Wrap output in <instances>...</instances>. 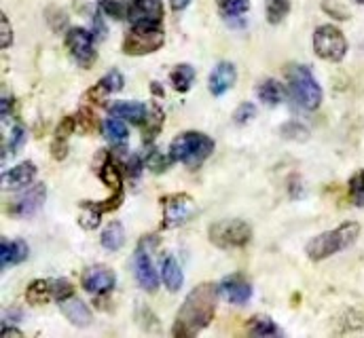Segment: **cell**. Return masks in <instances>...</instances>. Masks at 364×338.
<instances>
[{
  "label": "cell",
  "mask_w": 364,
  "mask_h": 338,
  "mask_svg": "<svg viewBox=\"0 0 364 338\" xmlns=\"http://www.w3.org/2000/svg\"><path fill=\"white\" fill-rule=\"evenodd\" d=\"M218 290L220 285L205 281V283L195 285L186 294L181 311L176 313V320H174V328H172L174 337H197L212 324L214 313H216V302H218Z\"/></svg>",
  "instance_id": "1"
},
{
  "label": "cell",
  "mask_w": 364,
  "mask_h": 338,
  "mask_svg": "<svg viewBox=\"0 0 364 338\" xmlns=\"http://www.w3.org/2000/svg\"><path fill=\"white\" fill-rule=\"evenodd\" d=\"M360 235V224L358 222H346L333 231H326L318 237H314L307 248H305V254L309 256V260L314 262H320V260H326L331 258L333 254L343 252L348 250Z\"/></svg>",
  "instance_id": "2"
},
{
  "label": "cell",
  "mask_w": 364,
  "mask_h": 338,
  "mask_svg": "<svg viewBox=\"0 0 364 338\" xmlns=\"http://www.w3.org/2000/svg\"><path fill=\"white\" fill-rule=\"evenodd\" d=\"M214 153V140L201 131H184L170 144V157L186 168H199Z\"/></svg>",
  "instance_id": "3"
},
{
  "label": "cell",
  "mask_w": 364,
  "mask_h": 338,
  "mask_svg": "<svg viewBox=\"0 0 364 338\" xmlns=\"http://www.w3.org/2000/svg\"><path fill=\"white\" fill-rule=\"evenodd\" d=\"M286 81H288L292 99L301 108L316 110L322 104V87L316 81L309 66H299V64L288 66L286 68Z\"/></svg>",
  "instance_id": "4"
},
{
  "label": "cell",
  "mask_w": 364,
  "mask_h": 338,
  "mask_svg": "<svg viewBox=\"0 0 364 338\" xmlns=\"http://www.w3.org/2000/svg\"><path fill=\"white\" fill-rule=\"evenodd\" d=\"M208 239L212 246L220 250H235V248H244L250 244L252 229L244 220H220V222L210 224Z\"/></svg>",
  "instance_id": "5"
},
{
  "label": "cell",
  "mask_w": 364,
  "mask_h": 338,
  "mask_svg": "<svg viewBox=\"0 0 364 338\" xmlns=\"http://www.w3.org/2000/svg\"><path fill=\"white\" fill-rule=\"evenodd\" d=\"M166 45V34L159 28H151V26H132V30L125 34L123 38V53L125 55H151L155 51H159Z\"/></svg>",
  "instance_id": "6"
},
{
  "label": "cell",
  "mask_w": 364,
  "mask_h": 338,
  "mask_svg": "<svg viewBox=\"0 0 364 338\" xmlns=\"http://www.w3.org/2000/svg\"><path fill=\"white\" fill-rule=\"evenodd\" d=\"M314 51L326 62H341L348 53V40L337 26L324 23L314 32Z\"/></svg>",
  "instance_id": "7"
},
{
  "label": "cell",
  "mask_w": 364,
  "mask_h": 338,
  "mask_svg": "<svg viewBox=\"0 0 364 338\" xmlns=\"http://www.w3.org/2000/svg\"><path fill=\"white\" fill-rule=\"evenodd\" d=\"M161 205H164V222H161L164 229H178L197 214V205L193 197L186 192H174L164 197Z\"/></svg>",
  "instance_id": "8"
},
{
  "label": "cell",
  "mask_w": 364,
  "mask_h": 338,
  "mask_svg": "<svg viewBox=\"0 0 364 338\" xmlns=\"http://www.w3.org/2000/svg\"><path fill=\"white\" fill-rule=\"evenodd\" d=\"M64 45L70 53V58L81 66V68H91L97 51H95V34H91L85 28H70L64 36Z\"/></svg>",
  "instance_id": "9"
},
{
  "label": "cell",
  "mask_w": 364,
  "mask_h": 338,
  "mask_svg": "<svg viewBox=\"0 0 364 338\" xmlns=\"http://www.w3.org/2000/svg\"><path fill=\"white\" fill-rule=\"evenodd\" d=\"M127 19L132 26L159 28L164 19V2L161 0H129Z\"/></svg>",
  "instance_id": "10"
},
{
  "label": "cell",
  "mask_w": 364,
  "mask_h": 338,
  "mask_svg": "<svg viewBox=\"0 0 364 338\" xmlns=\"http://www.w3.org/2000/svg\"><path fill=\"white\" fill-rule=\"evenodd\" d=\"M81 285H83L85 292H90L93 296H104V294H108V292L114 290L117 275L108 266H104V264H93V266H90L83 273Z\"/></svg>",
  "instance_id": "11"
},
{
  "label": "cell",
  "mask_w": 364,
  "mask_h": 338,
  "mask_svg": "<svg viewBox=\"0 0 364 338\" xmlns=\"http://www.w3.org/2000/svg\"><path fill=\"white\" fill-rule=\"evenodd\" d=\"M134 273H136V279H138L142 290H146V292H155L157 290L159 277H157V271L153 266L151 256L144 250V244H140V248L134 254Z\"/></svg>",
  "instance_id": "12"
},
{
  "label": "cell",
  "mask_w": 364,
  "mask_h": 338,
  "mask_svg": "<svg viewBox=\"0 0 364 338\" xmlns=\"http://www.w3.org/2000/svg\"><path fill=\"white\" fill-rule=\"evenodd\" d=\"M45 197H47V186L36 184L11 205V214L17 216V218H28V216H32V214H36L41 209V205L45 203Z\"/></svg>",
  "instance_id": "13"
},
{
  "label": "cell",
  "mask_w": 364,
  "mask_h": 338,
  "mask_svg": "<svg viewBox=\"0 0 364 338\" xmlns=\"http://www.w3.org/2000/svg\"><path fill=\"white\" fill-rule=\"evenodd\" d=\"M223 296L233 305H246L252 298V285L244 275H229L220 283Z\"/></svg>",
  "instance_id": "14"
},
{
  "label": "cell",
  "mask_w": 364,
  "mask_h": 338,
  "mask_svg": "<svg viewBox=\"0 0 364 338\" xmlns=\"http://www.w3.org/2000/svg\"><path fill=\"white\" fill-rule=\"evenodd\" d=\"M123 84H125L123 75H121L119 70H110L108 75H104V77L100 79V83L95 84V87H91L85 97L90 99L91 104H100V106H102V104L108 102V95L121 91Z\"/></svg>",
  "instance_id": "15"
},
{
  "label": "cell",
  "mask_w": 364,
  "mask_h": 338,
  "mask_svg": "<svg viewBox=\"0 0 364 338\" xmlns=\"http://www.w3.org/2000/svg\"><path fill=\"white\" fill-rule=\"evenodd\" d=\"M237 81V70L231 62H220L216 64V68L212 70L210 79H208V89L212 95H225Z\"/></svg>",
  "instance_id": "16"
},
{
  "label": "cell",
  "mask_w": 364,
  "mask_h": 338,
  "mask_svg": "<svg viewBox=\"0 0 364 338\" xmlns=\"http://www.w3.org/2000/svg\"><path fill=\"white\" fill-rule=\"evenodd\" d=\"M108 114L117 116L125 123L142 125L149 114V106L142 102H114L112 106H108Z\"/></svg>",
  "instance_id": "17"
},
{
  "label": "cell",
  "mask_w": 364,
  "mask_h": 338,
  "mask_svg": "<svg viewBox=\"0 0 364 338\" xmlns=\"http://www.w3.org/2000/svg\"><path fill=\"white\" fill-rule=\"evenodd\" d=\"M60 311H62L64 317H66L73 326H77V328H87L91 324V320H93L90 307H87L81 298H77V296H70V298L62 300V302H60Z\"/></svg>",
  "instance_id": "18"
},
{
  "label": "cell",
  "mask_w": 364,
  "mask_h": 338,
  "mask_svg": "<svg viewBox=\"0 0 364 338\" xmlns=\"http://www.w3.org/2000/svg\"><path fill=\"white\" fill-rule=\"evenodd\" d=\"M75 129H77V119L75 116H66L58 125V129L53 133V142H51V155H53L55 161L66 159V155H68V142H70V136L75 133Z\"/></svg>",
  "instance_id": "19"
},
{
  "label": "cell",
  "mask_w": 364,
  "mask_h": 338,
  "mask_svg": "<svg viewBox=\"0 0 364 338\" xmlns=\"http://www.w3.org/2000/svg\"><path fill=\"white\" fill-rule=\"evenodd\" d=\"M34 178H36V165L32 161H23L2 173V186L4 188H23V186H30L34 182Z\"/></svg>",
  "instance_id": "20"
},
{
  "label": "cell",
  "mask_w": 364,
  "mask_h": 338,
  "mask_svg": "<svg viewBox=\"0 0 364 338\" xmlns=\"http://www.w3.org/2000/svg\"><path fill=\"white\" fill-rule=\"evenodd\" d=\"M28 254H30V250H28L26 241H21V239H13V241L2 239L0 241V266L9 268V266L21 264L28 258Z\"/></svg>",
  "instance_id": "21"
},
{
  "label": "cell",
  "mask_w": 364,
  "mask_h": 338,
  "mask_svg": "<svg viewBox=\"0 0 364 338\" xmlns=\"http://www.w3.org/2000/svg\"><path fill=\"white\" fill-rule=\"evenodd\" d=\"M223 19L231 26H244V17L250 11V0H216Z\"/></svg>",
  "instance_id": "22"
},
{
  "label": "cell",
  "mask_w": 364,
  "mask_h": 338,
  "mask_svg": "<svg viewBox=\"0 0 364 338\" xmlns=\"http://www.w3.org/2000/svg\"><path fill=\"white\" fill-rule=\"evenodd\" d=\"M104 136L106 140L119 148V151H125V144H127V138H129V131L125 127V121L117 119V116H110L106 123H104Z\"/></svg>",
  "instance_id": "23"
},
{
  "label": "cell",
  "mask_w": 364,
  "mask_h": 338,
  "mask_svg": "<svg viewBox=\"0 0 364 338\" xmlns=\"http://www.w3.org/2000/svg\"><path fill=\"white\" fill-rule=\"evenodd\" d=\"M53 298V281H47V279H34L28 290H26V300L34 307H41L45 305L47 300Z\"/></svg>",
  "instance_id": "24"
},
{
  "label": "cell",
  "mask_w": 364,
  "mask_h": 338,
  "mask_svg": "<svg viewBox=\"0 0 364 338\" xmlns=\"http://www.w3.org/2000/svg\"><path fill=\"white\" fill-rule=\"evenodd\" d=\"M161 279H164V283H166V288H168L170 292H178V290H181L182 283H184V275H182L176 258L168 256V258L161 262Z\"/></svg>",
  "instance_id": "25"
},
{
  "label": "cell",
  "mask_w": 364,
  "mask_h": 338,
  "mask_svg": "<svg viewBox=\"0 0 364 338\" xmlns=\"http://www.w3.org/2000/svg\"><path fill=\"white\" fill-rule=\"evenodd\" d=\"M164 121H166V112L161 110V106L159 104L149 106V114H146V119L142 123L144 125V142H153L155 140V136L164 127Z\"/></svg>",
  "instance_id": "26"
},
{
  "label": "cell",
  "mask_w": 364,
  "mask_h": 338,
  "mask_svg": "<svg viewBox=\"0 0 364 338\" xmlns=\"http://www.w3.org/2000/svg\"><path fill=\"white\" fill-rule=\"evenodd\" d=\"M102 248H106L108 252H117L123 248L125 244V231H123V224L121 222H110L104 231H102Z\"/></svg>",
  "instance_id": "27"
},
{
  "label": "cell",
  "mask_w": 364,
  "mask_h": 338,
  "mask_svg": "<svg viewBox=\"0 0 364 338\" xmlns=\"http://www.w3.org/2000/svg\"><path fill=\"white\" fill-rule=\"evenodd\" d=\"M193 81H195V68L191 64H178L170 72V84L181 93H186L191 89Z\"/></svg>",
  "instance_id": "28"
},
{
  "label": "cell",
  "mask_w": 364,
  "mask_h": 338,
  "mask_svg": "<svg viewBox=\"0 0 364 338\" xmlns=\"http://www.w3.org/2000/svg\"><path fill=\"white\" fill-rule=\"evenodd\" d=\"M257 95H259L261 102H265V104H269V106H277V104L282 102V97H284V89H282L279 81H275V79H265L263 83L259 84Z\"/></svg>",
  "instance_id": "29"
},
{
  "label": "cell",
  "mask_w": 364,
  "mask_h": 338,
  "mask_svg": "<svg viewBox=\"0 0 364 338\" xmlns=\"http://www.w3.org/2000/svg\"><path fill=\"white\" fill-rule=\"evenodd\" d=\"M248 330H250V334H255V337H277L279 334V330H277V326H275V322H273L272 317H267V315H257V317H252L250 320V324H248Z\"/></svg>",
  "instance_id": "30"
},
{
  "label": "cell",
  "mask_w": 364,
  "mask_h": 338,
  "mask_svg": "<svg viewBox=\"0 0 364 338\" xmlns=\"http://www.w3.org/2000/svg\"><path fill=\"white\" fill-rule=\"evenodd\" d=\"M265 13L269 23H279L290 13V0H265Z\"/></svg>",
  "instance_id": "31"
},
{
  "label": "cell",
  "mask_w": 364,
  "mask_h": 338,
  "mask_svg": "<svg viewBox=\"0 0 364 338\" xmlns=\"http://www.w3.org/2000/svg\"><path fill=\"white\" fill-rule=\"evenodd\" d=\"M102 216H104V214H100V212L93 207V203H91V201H83V203H81L79 224H81L83 229H87V231H93V229H97V224L102 222V220H100Z\"/></svg>",
  "instance_id": "32"
},
{
  "label": "cell",
  "mask_w": 364,
  "mask_h": 338,
  "mask_svg": "<svg viewBox=\"0 0 364 338\" xmlns=\"http://www.w3.org/2000/svg\"><path fill=\"white\" fill-rule=\"evenodd\" d=\"M350 199L356 207H364V169L350 178Z\"/></svg>",
  "instance_id": "33"
},
{
  "label": "cell",
  "mask_w": 364,
  "mask_h": 338,
  "mask_svg": "<svg viewBox=\"0 0 364 338\" xmlns=\"http://www.w3.org/2000/svg\"><path fill=\"white\" fill-rule=\"evenodd\" d=\"M282 136L284 138H288V140H294V142H305L307 138H309V129L305 127V125H301V123H296V121H290V123H286L282 129Z\"/></svg>",
  "instance_id": "34"
},
{
  "label": "cell",
  "mask_w": 364,
  "mask_h": 338,
  "mask_svg": "<svg viewBox=\"0 0 364 338\" xmlns=\"http://www.w3.org/2000/svg\"><path fill=\"white\" fill-rule=\"evenodd\" d=\"M172 161L174 159L172 157H166L161 151H151L149 157H146V168L151 169V171H155V173H164V171H168Z\"/></svg>",
  "instance_id": "35"
},
{
  "label": "cell",
  "mask_w": 364,
  "mask_h": 338,
  "mask_svg": "<svg viewBox=\"0 0 364 338\" xmlns=\"http://www.w3.org/2000/svg\"><path fill=\"white\" fill-rule=\"evenodd\" d=\"M77 119V127L83 131V133H93L100 125H97V119H95V114L87 110V108H83V110H79V114L75 116Z\"/></svg>",
  "instance_id": "36"
},
{
  "label": "cell",
  "mask_w": 364,
  "mask_h": 338,
  "mask_svg": "<svg viewBox=\"0 0 364 338\" xmlns=\"http://www.w3.org/2000/svg\"><path fill=\"white\" fill-rule=\"evenodd\" d=\"M100 6L112 19H121L123 15H127V6L123 4V0H100Z\"/></svg>",
  "instance_id": "37"
},
{
  "label": "cell",
  "mask_w": 364,
  "mask_h": 338,
  "mask_svg": "<svg viewBox=\"0 0 364 338\" xmlns=\"http://www.w3.org/2000/svg\"><path fill=\"white\" fill-rule=\"evenodd\" d=\"M70 296H75L73 283H70L68 279H55V281H53V298H55L58 302H62V300H66V298H70Z\"/></svg>",
  "instance_id": "38"
},
{
  "label": "cell",
  "mask_w": 364,
  "mask_h": 338,
  "mask_svg": "<svg viewBox=\"0 0 364 338\" xmlns=\"http://www.w3.org/2000/svg\"><path fill=\"white\" fill-rule=\"evenodd\" d=\"M255 116H257V106L250 104V102H244V104L235 110V114H233V119H235L237 125H246V123H250Z\"/></svg>",
  "instance_id": "39"
},
{
  "label": "cell",
  "mask_w": 364,
  "mask_h": 338,
  "mask_svg": "<svg viewBox=\"0 0 364 338\" xmlns=\"http://www.w3.org/2000/svg\"><path fill=\"white\" fill-rule=\"evenodd\" d=\"M26 138H28V136H26V127H23V125H15V127H13V131H11L9 148H6V151L15 155V153L26 144Z\"/></svg>",
  "instance_id": "40"
},
{
  "label": "cell",
  "mask_w": 364,
  "mask_h": 338,
  "mask_svg": "<svg viewBox=\"0 0 364 338\" xmlns=\"http://www.w3.org/2000/svg\"><path fill=\"white\" fill-rule=\"evenodd\" d=\"M13 45V30H11V21L6 15H2V49H9Z\"/></svg>",
  "instance_id": "41"
},
{
  "label": "cell",
  "mask_w": 364,
  "mask_h": 338,
  "mask_svg": "<svg viewBox=\"0 0 364 338\" xmlns=\"http://www.w3.org/2000/svg\"><path fill=\"white\" fill-rule=\"evenodd\" d=\"M127 173H129V178H138L140 175V171H142V161H140V157L138 155H132V159L127 161Z\"/></svg>",
  "instance_id": "42"
},
{
  "label": "cell",
  "mask_w": 364,
  "mask_h": 338,
  "mask_svg": "<svg viewBox=\"0 0 364 338\" xmlns=\"http://www.w3.org/2000/svg\"><path fill=\"white\" fill-rule=\"evenodd\" d=\"M188 4H191V0H170V6H172V11H176V13L184 11Z\"/></svg>",
  "instance_id": "43"
},
{
  "label": "cell",
  "mask_w": 364,
  "mask_h": 338,
  "mask_svg": "<svg viewBox=\"0 0 364 338\" xmlns=\"http://www.w3.org/2000/svg\"><path fill=\"white\" fill-rule=\"evenodd\" d=\"M9 337H17L21 338L23 334L17 330V328H2V338H9Z\"/></svg>",
  "instance_id": "44"
},
{
  "label": "cell",
  "mask_w": 364,
  "mask_h": 338,
  "mask_svg": "<svg viewBox=\"0 0 364 338\" xmlns=\"http://www.w3.org/2000/svg\"><path fill=\"white\" fill-rule=\"evenodd\" d=\"M354 2H358V4H364V0H354Z\"/></svg>",
  "instance_id": "45"
}]
</instances>
